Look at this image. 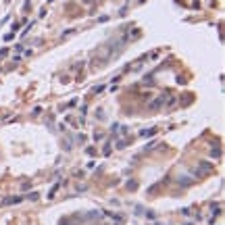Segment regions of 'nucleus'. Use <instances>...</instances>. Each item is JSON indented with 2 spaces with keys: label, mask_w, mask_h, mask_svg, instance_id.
<instances>
[{
  "label": "nucleus",
  "mask_w": 225,
  "mask_h": 225,
  "mask_svg": "<svg viewBox=\"0 0 225 225\" xmlns=\"http://www.w3.org/2000/svg\"><path fill=\"white\" fill-rule=\"evenodd\" d=\"M154 131L156 129H146V131H142V136H154Z\"/></svg>",
  "instance_id": "1"
}]
</instances>
